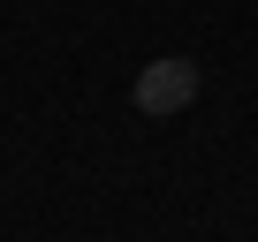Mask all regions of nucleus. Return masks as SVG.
<instances>
[{"label":"nucleus","instance_id":"nucleus-1","mask_svg":"<svg viewBox=\"0 0 258 242\" xmlns=\"http://www.w3.org/2000/svg\"><path fill=\"white\" fill-rule=\"evenodd\" d=\"M129 98H137V113H145V121L182 113V106L198 98V61H190V53H160L152 68H137V91H129Z\"/></svg>","mask_w":258,"mask_h":242}]
</instances>
